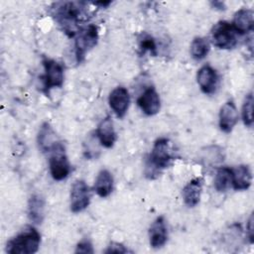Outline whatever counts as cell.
<instances>
[{
	"label": "cell",
	"mask_w": 254,
	"mask_h": 254,
	"mask_svg": "<svg viewBox=\"0 0 254 254\" xmlns=\"http://www.w3.org/2000/svg\"><path fill=\"white\" fill-rule=\"evenodd\" d=\"M90 203V189L82 180L75 181L69 193V207L73 213H78L88 207Z\"/></svg>",
	"instance_id": "ba28073f"
},
{
	"label": "cell",
	"mask_w": 254,
	"mask_h": 254,
	"mask_svg": "<svg viewBox=\"0 0 254 254\" xmlns=\"http://www.w3.org/2000/svg\"><path fill=\"white\" fill-rule=\"evenodd\" d=\"M50 154L49 167L52 178L55 181H63L66 179L70 173V164L65 154L64 146L60 143Z\"/></svg>",
	"instance_id": "5b68a950"
},
{
	"label": "cell",
	"mask_w": 254,
	"mask_h": 254,
	"mask_svg": "<svg viewBox=\"0 0 254 254\" xmlns=\"http://www.w3.org/2000/svg\"><path fill=\"white\" fill-rule=\"evenodd\" d=\"M232 27L237 34L243 35L251 32L254 25V14L251 9L242 8L235 12L232 21Z\"/></svg>",
	"instance_id": "e0dca14e"
},
{
	"label": "cell",
	"mask_w": 254,
	"mask_h": 254,
	"mask_svg": "<svg viewBox=\"0 0 254 254\" xmlns=\"http://www.w3.org/2000/svg\"><path fill=\"white\" fill-rule=\"evenodd\" d=\"M211 5L214 7V9H218V10H224L225 9V6H224L223 2L214 1V2H211Z\"/></svg>",
	"instance_id": "83f0119b"
},
{
	"label": "cell",
	"mask_w": 254,
	"mask_h": 254,
	"mask_svg": "<svg viewBox=\"0 0 254 254\" xmlns=\"http://www.w3.org/2000/svg\"><path fill=\"white\" fill-rule=\"evenodd\" d=\"M236 32L232 25L226 21H219L211 30V38L213 45L222 50L233 49L237 45Z\"/></svg>",
	"instance_id": "52a82bcc"
},
{
	"label": "cell",
	"mask_w": 254,
	"mask_h": 254,
	"mask_svg": "<svg viewBox=\"0 0 254 254\" xmlns=\"http://www.w3.org/2000/svg\"><path fill=\"white\" fill-rule=\"evenodd\" d=\"M108 103L118 118H123L130 104V95L124 86L115 87L108 96Z\"/></svg>",
	"instance_id": "30bf717a"
},
{
	"label": "cell",
	"mask_w": 254,
	"mask_h": 254,
	"mask_svg": "<svg viewBox=\"0 0 254 254\" xmlns=\"http://www.w3.org/2000/svg\"><path fill=\"white\" fill-rule=\"evenodd\" d=\"M219 128L224 133H230L238 121V112L232 100L226 101L219 110Z\"/></svg>",
	"instance_id": "4fadbf2b"
},
{
	"label": "cell",
	"mask_w": 254,
	"mask_h": 254,
	"mask_svg": "<svg viewBox=\"0 0 254 254\" xmlns=\"http://www.w3.org/2000/svg\"><path fill=\"white\" fill-rule=\"evenodd\" d=\"M232 186V170L227 167L217 169L214 177V188L217 191H226Z\"/></svg>",
	"instance_id": "44dd1931"
},
{
	"label": "cell",
	"mask_w": 254,
	"mask_h": 254,
	"mask_svg": "<svg viewBox=\"0 0 254 254\" xmlns=\"http://www.w3.org/2000/svg\"><path fill=\"white\" fill-rule=\"evenodd\" d=\"M53 17L68 37H74L80 31L78 24L81 8L75 2H59L54 4Z\"/></svg>",
	"instance_id": "6da1fadb"
},
{
	"label": "cell",
	"mask_w": 254,
	"mask_h": 254,
	"mask_svg": "<svg viewBox=\"0 0 254 254\" xmlns=\"http://www.w3.org/2000/svg\"><path fill=\"white\" fill-rule=\"evenodd\" d=\"M242 120L245 126L251 127L253 125V94L249 92L243 101L242 105Z\"/></svg>",
	"instance_id": "cb8c5ba5"
},
{
	"label": "cell",
	"mask_w": 254,
	"mask_h": 254,
	"mask_svg": "<svg viewBox=\"0 0 254 254\" xmlns=\"http://www.w3.org/2000/svg\"><path fill=\"white\" fill-rule=\"evenodd\" d=\"M96 137L103 147L110 149L114 146L117 135L111 117L106 116L99 122L96 129Z\"/></svg>",
	"instance_id": "9a60e30c"
},
{
	"label": "cell",
	"mask_w": 254,
	"mask_h": 254,
	"mask_svg": "<svg viewBox=\"0 0 254 254\" xmlns=\"http://www.w3.org/2000/svg\"><path fill=\"white\" fill-rule=\"evenodd\" d=\"M97 41L98 31L97 27L93 24L88 25L87 27H85L77 33V37L74 42V48L75 58L78 64L81 63L84 60L85 55L96 46Z\"/></svg>",
	"instance_id": "8992f818"
},
{
	"label": "cell",
	"mask_w": 254,
	"mask_h": 254,
	"mask_svg": "<svg viewBox=\"0 0 254 254\" xmlns=\"http://www.w3.org/2000/svg\"><path fill=\"white\" fill-rule=\"evenodd\" d=\"M28 216L35 224H41L45 217V199L42 195L34 193L28 201Z\"/></svg>",
	"instance_id": "d6986e66"
},
{
	"label": "cell",
	"mask_w": 254,
	"mask_h": 254,
	"mask_svg": "<svg viewBox=\"0 0 254 254\" xmlns=\"http://www.w3.org/2000/svg\"><path fill=\"white\" fill-rule=\"evenodd\" d=\"M129 250L121 243L112 242L108 248L105 250V253H127Z\"/></svg>",
	"instance_id": "484cf974"
},
{
	"label": "cell",
	"mask_w": 254,
	"mask_h": 254,
	"mask_svg": "<svg viewBox=\"0 0 254 254\" xmlns=\"http://www.w3.org/2000/svg\"><path fill=\"white\" fill-rule=\"evenodd\" d=\"M209 52L208 42L202 37H195L190 44V56L195 61L203 60Z\"/></svg>",
	"instance_id": "7402d4cb"
},
{
	"label": "cell",
	"mask_w": 254,
	"mask_h": 254,
	"mask_svg": "<svg viewBox=\"0 0 254 254\" xmlns=\"http://www.w3.org/2000/svg\"><path fill=\"white\" fill-rule=\"evenodd\" d=\"M137 104L147 116H153L160 111L161 99L154 86H148L137 98Z\"/></svg>",
	"instance_id": "9c48e42d"
},
{
	"label": "cell",
	"mask_w": 254,
	"mask_h": 254,
	"mask_svg": "<svg viewBox=\"0 0 254 254\" xmlns=\"http://www.w3.org/2000/svg\"><path fill=\"white\" fill-rule=\"evenodd\" d=\"M75 253H93V246L92 243L88 239L80 240L75 248Z\"/></svg>",
	"instance_id": "d4e9b609"
},
{
	"label": "cell",
	"mask_w": 254,
	"mask_h": 254,
	"mask_svg": "<svg viewBox=\"0 0 254 254\" xmlns=\"http://www.w3.org/2000/svg\"><path fill=\"white\" fill-rule=\"evenodd\" d=\"M203 179L200 177L190 180L183 189L182 195L184 202L189 207H194L200 200Z\"/></svg>",
	"instance_id": "2e32d148"
},
{
	"label": "cell",
	"mask_w": 254,
	"mask_h": 254,
	"mask_svg": "<svg viewBox=\"0 0 254 254\" xmlns=\"http://www.w3.org/2000/svg\"><path fill=\"white\" fill-rule=\"evenodd\" d=\"M113 177L108 170H101L94 183V190L100 197H107L113 190Z\"/></svg>",
	"instance_id": "ffe728a7"
},
{
	"label": "cell",
	"mask_w": 254,
	"mask_h": 254,
	"mask_svg": "<svg viewBox=\"0 0 254 254\" xmlns=\"http://www.w3.org/2000/svg\"><path fill=\"white\" fill-rule=\"evenodd\" d=\"M196 80L203 93L212 94L216 91L218 85V74L209 64H204L197 70Z\"/></svg>",
	"instance_id": "8fae6325"
},
{
	"label": "cell",
	"mask_w": 254,
	"mask_h": 254,
	"mask_svg": "<svg viewBox=\"0 0 254 254\" xmlns=\"http://www.w3.org/2000/svg\"><path fill=\"white\" fill-rule=\"evenodd\" d=\"M232 186L235 190H246L250 188L252 182V174L248 166L239 165L232 168Z\"/></svg>",
	"instance_id": "ac0fdd59"
},
{
	"label": "cell",
	"mask_w": 254,
	"mask_h": 254,
	"mask_svg": "<svg viewBox=\"0 0 254 254\" xmlns=\"http://www.w3.org/2000/svg\"><path fill=\"white\" fill-rule=\"evenodd\" d=\"M246 229H247V236L249 238V241H250V243H253V236H254V234H253V214H251L248 219Z\"/></svg>",
	"instance_id": "4316f807"
},
{
	"label": "cell",
	"mask_w": 254,
	"mask_h": 254,
	"mask_svg": "<svg viewBox=\"0 0 254 254\" xmlns=\"http://www.w3.org/2000/svg\"><path fill=\"white\" fill-rule=\"evenodd\" d=\"M138 46L141 54L149 52L153 56H157V45L154 38L148 33H141L138 37Z\"/></svg>",
	"instance_id": "603a6c76"
},
{
	"label": "cell",
	"mask_w": 254,
	"mask_h": 254,
	"mask_svg": "<svg viewBox=\"0 0 254 254\" xmlns=\"http://www.w3.org/2000/svg\"><path fill=\"white\" fill-rule=\"evenodd\" d=\"M149 240L152 248L163 247L168 240V228L164 216H158L149 228Z\"/></svg>",
	"instance_id": "5bb4252c"
},
{
	"label": "cell",
	"mask_w": 254,
	"mask_h": 254,
	"mask_svg": "<svg viewBox=\"0 0 254 254\" xmlns=\"http://www.w3.org/2000/svg\"><path fill=\"white\" fill-rule=\"evenodd\" d=\"M42 64L44 66V74L41 75L40 78L43 82V92L49 95L51 89L61 88L64 85V66L59 62L48 58H44Z\"/></svg>",
	"instance_id": "277c9868"
},
{
	"label": "cell",
	"mask_w": 254,
	"mask_h": 254,
	"mask_svg": "<svg viewBox=\"0 0 254 254\" xmlns=\"http://www.w3.org/2000/svg\"><path fill=\"white\" fill-rule=\"evenodd\" d=\"M173 160L174 156L170 140L165 137L157 139L147 161L146 176L149 179H154L153 175L159 174L160 171L168 168Z\"/></svg>",
	"instance_id": "7a4b0ae2"
},
{
	"label": "cell",
	"mask_w": 254,
	"mask_h": 254,
	"mask_svg": "<svg viewBox=\"0 0 254 254\" xmlns=\"http://www.w3.org/2000/svg\"><path fill=\"white\" fill-rule=\"evenodd\" d=\"M93 4L99 6L100 8H106L109 4H111V1H99V2H94Z\"/></svg>",
	"instance_id": "f1b7e54d"
},
{
	"label": "cell",
	"mask_w": 254,
	"mask_h": 254,
	"mask_svg": "<svg viewBox=\"0 0 254 254\" xmlns=\"http://www.w3.org/2000/svg\"><path fill=\"white\" fill-rule=\"evenodd\" d=\"M40 244L41 234L35 227L28 226L8 241L6 252L9 254H34L39 250Z\"/></svg>",
	"instance_id": "3957f363"
},
{
	"label": "cell",
	"mask_w": 254,
	"mask_h": 254,
	"mask_svg": "<svg viewBox=\"0 0 254 254\" xmlns=\"http://www.w3.org/2000/svg\"><path fill=\"white\" fill-rule=\"evenodd\" d=\"M37 143L43 153H51L61 143L57 133L49 122H44L41 125L37 135Z\"/></svg>",
	"instance_id": "7c38bea8"
}]
</instances>
